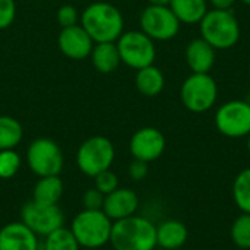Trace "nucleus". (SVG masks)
<instances>
[{
  "label": "nucleus",
  "mask_w": 250,
  "mask_h": 250,
  "mask_svg": "<svg viewBox=\"0 0 250 250\" xmlns=\"http://www.w3.org/2000/svg\"><path fill=\"white\" fill-rule=\"evenodd\" d=\"M231 240L240 249L250 250V214H242L231 226Z\"/></svg>",
  "instance_id": "nucleus-25"
},
{
  "label": "nucleus",
  "mask_w": 250,
  "mask_h": 250,
  "mask_svg": "<svg viewBox=\"0 0 250 250\" xmlns=\"http://www.w3.org/2000/svg\"><path fill=\"white\" fill-rule=\"evenodd\" d=\"M209 3L214 6V9L230 10V9H231V6L236 3V0H209Z\"/></svg>",
  "instance_id": "nucleus-32"
},
{
  "label": "nucleus",
  "mask_w": 250,
  "mask_h": 250,
  "mask_svg": "<svg viewBox=\"0 0 250 250\" xmlns=\"http://www.w3.org/2000/svg\"><path fill=\"white\" fill-rule=\"evenodd\" d=\"M21 221L38 237H45L64 226V214L59 205H42L31 199L21 209Z\"/></svg>",
  "instance_id": "nucleus-10"
},
{
  "label": "nucleus",
  "mask_w": 250,
  "mask_h": 250,
  "mask_svg": "<svg viewBox=\"0 0 250 250\" xmlns=\"http://www.w3.org/2000/svg\"><path fill=\"white\" fill-rule=\"evenodd\" d=\"M240 1H243L245 4H249L250 6V0H240Z\"/></svg>",
  "instance_id": "nucleus-36"
},
{
  "label": "nucleus",
  "mask_w": 250,
  "mask_h": 250,
  "mask_svg": "<svg viewBox=\"0 0 250 250\" xmlns=\"http://www.w3.org/2000/svg\"><path fill=\"white\" fill-rule=\"evenodd\" d=\"M57 22L62 28L78 25L79 22V12L72 4H63L57 10Z\"/></svg>",
  "instance_id": "nucleus-28"
},
{
  "label": "nucleus",
  "mask_w": 250,
  "mask_h": 250,
  "mask_svg": "<svg viewBox=\"0 0 250 250\" xmlns=\"http://www.w3.org/2000/svg\"><path fill=\"white\" fill-rule=\"evenodd\" d=\"M94 188L105 196L119 188V177L114 171L105 170L94 177Z\"/></svg>",
  "instance_id": "nucleus-27"
},
{
  "label": "nucleus",
  "mask_w": 250,
  "mask_h": 250,
  "mask_svg": "<svg viewBox=\"0 0 250 250\" xmlns=\"http://www.w3.org/2000/svg\"><path fill=\"white\" fill-rule=\"evenodd\" d=\"M114 158V145L103 135H95L85 139L76 151V166L79 171L92 179L97 174L110 170Z\"/></svg>",
  "instance_id": "nucleus-5"
},
{
  "label": "nucleus",
  "mask_w": 250,
  "mask_h": 250,
  "mask_svg": "<svg viewBox=\"0 0 250 250\" xmlns=\"http://www.w3.org/2000/svg\"><path fill=\"white\" fill-rule=\"evenodd\" d=\"M64 192V185L60 176L38 177L32 189V201L42 205H59Z\"/></svg>",
  "instance_id": "nucleus-18"
},
{
  "label": "nucleus",
  "mask_w": 250,
  "mask_h": 250,
  "mask_svg": "<svg viewBox=\"0 0 250 250\" xmlns=\"http://www.w3.org/2000/svg\"><path fill=\"white\" fill-rule=\"evenodd\" d=\"M23 139V127L10 116H0V151L15 149Z\"/></svg>",
  "instance_id": "nucleus-22"
},
{
  "label": "nucleus",
  "mask_w": 250,
  "mask_h": 250,
  "mask_svg": "<svg viewBox=\"0 0 250 250\" xmlns=\"http://www.w3.org/2000/svg\"><path fill=\"white\" fill-rule=\"evenodd\" d=\"M245 101H246V103H248V104H249V105H250V92H249V95H248V98H246Z\"/></svg>",
  "instance_id": "nucleus-35"
},
{
  "label": "nucleus",
  "mask_w": 250,
  "mask_h": 250,
  "mask_svg": "<svg viewBox=\"0 0 250 250\" xmlns=\"http://www.w3.org/2000/svg\"><path fill=\"white\" fill-rule=\"evenodd\" d=\"M170 9L180 23H199L208 12L207 0H171Z\"/></svg>",
  "instance_id": "nucleus-21"
},
{
  "label": "nucleus",
  "mask_w": 250,
  "mask_h": 250,
  "mask_svg": "<svg viewBox=\"0 0 250 250\" xmlns=\"http://www.w3.org/2000/svg\"><path fill=\"white\" fill-rule=\"evenodd\" d=\"M217 129L227 138H245L250 133V105L246 101L224 103L215 114Z\"/></svg>",
  "instance_id": "nucleus-11"
},
{
  "label": "nucleus",
  "mask_w": 250,
  "mask_h": 250,
  "mask_svg": "<svg viewBox=\"0 0 250 250\" xmlns=\"http://www.w3.org/2000/svg\"><path fill=\"white\" fill-rule=\"evenodd\" d=\"M38 236L22 221H13L0 229V250H38Z\"/></svg>",
  "instance_id": "nucleus-15"
},
{
  "label": "nucleus",
  "mask_w": 250,
  "mask_h": 250,
  "mask_svg": "<svg viewBox=\"0 0 250 250\" xmlns=\"http://www.w3.org/2000/svg\"><path fill=\"white\" fill-rule=\"evenodd\" d=\"M22 164L21 155L15 149H1L0 151V179L7 180L18 174Z\"/></svg>",
  "instance_id": "nucleus-26"
},
{
  "label": "nucleus",
  "mask_w": 250,
  "mask_h": 250,
  "mask_svg": "<svg viewBox=\"0 0 250 250\" xmlns=\"http://www.w3.org/2000/svg\"><path fill=\"white\" fill-rule=\"evenodd\" d=\"M215 48L204 38L192 40L186 47V63L192 73H209L215 64Z\"/></svg>",
  "instance_id": "nucleus-16"
},
{
  "label": "nucleus",
  "mask_w": 250,
  "mask_h": 250,
  "mask_svg": "<svg viewBox=\"0 0 250 250\" xmlns=\"http://www.w3.org/2000/svg\"><path fill=\"white\" fill-rule=\"evenodd\" d=\"M135 85L142 95L157 97L164 89L166 79H164L163 72L157 66L151 64V66L142 67L136 72Z\"/></svg>",
  "instance_id": "nucleus-20"
},
{
  "label": "nucleus",
  "mask_w": 250,
  "mask_h": 250,
  "mask_svg": "<svg viewBox=\"0 0 250 250\" xmlns=\"http://www.w3.org/2000/svg\"><path fill=\"white\" fill-rule=\"evenodd\" d=\"M110 245L114 250L157 249V226L148 218L138 215L114 221Z\"/></svg>",
  "instance_id": "nucleus-2"
},
{
  "label": "nucleus",
  "mask_w": 250,
  "mask_h": 250,
  "mask_svg": "<svg viewBox=\"0 0 250 250\" xmlns=\"http://www.w3.org/2000/svg\"><path fill=\"white\" fill-rule=\"evenodd\" d=\"M26 164L38 177L60 176L64 166V157L56 141L38 138L32 141L26 149Z\"/></svg>",
  "instance_id": "nucleus-7"
},
{
  "label": "nucleus",
  "mask_w": 250,
  "mask_h": 250,
  "mask_svg": "<svg viewBox=\"0 0 250 250\" xmlns=\"http://www.w3.org/2000/svg\"><path fill=\"white\" fill-rule=\"evenodd\" d=\"M248 151H249L250 154V133L248 135Z\"/></svg>",
  "instance_id": "nucleus-34"
},
{
  "label": "nucleus",
  "mask_w": 250,
  "mask_h": 250,
  "mask_svg": "<svg viewBox=\"0 0 250 250\" xmlns=\"http://www.w3.org/2000/svg\"><path fill=\"white\" fill-rule=\"evenodd\" d=\"M139 207V198L135 190L127 188H117L114 192L104 196L101 211L114 223L135 215Z\"/></svg>",
  "instance_id": "nucleus-14"
},
{
  "label": "nucleus",
  "mask_w": 250,
  "mask_h": 250,
  "mask_svg": "<svg viewBox=\"0 0 250 250\" xmlns=\"http://www.w3.org/2000/svg\"><path fill=\"white\" fill-rule=\"evenodd\" d=\"M81 25L94 42H116L123 34L125 19L114 4L94 1L82 12Z\"/></svg>",
  "instance_id": "nucleus-1"
},
{
  "label": "nucleus",
  "mask_w": 250,
  "mask_h": 250,
  "mask_svg": "<svg viewBox=\"0 0 250 250\" xmlns=\"http://www.w3.org/2000/svg\"><path fill=\"white\" fill-rule=\"evenodd\" d=\"M148 3L154 6H170L171 0H148Z\"/></svg>",
  "instance_id": "nucleus-33"
},
{
  "label": "nucleus",
  "mask_w": 250,
  "mask_h": 250,
  "mask_svg": "<svg viewBox=\"0 0 250 250\" xmlns=\"http://www.w3.org/2000/svg\"><path fill=\"white\" fill-rule=\"evenodd\" d=\"M122 63L132 69H142L154 64L157 50L154 40L142 31L123 32L116 41Z\"/></svg>",
  "instance_id": "nucleus-8"
},
{
  "label": "nucleus",
  "mask_w": 250,
  "mask_h": 250,
  "mask_svg": "<svg viewBox=\"0 0 250 250\" xmlns=\"http://www.w3.org/2000/svg\"><path fill=\"white\" fill-rule=\"evenodd\" d=\"M141 31L154 41L173 40L180 29V21L170 6H146L141 13Z\"/></svg>",
  "instance_id": "nucleus-9"
},
{
  "label": "nucleus",
  "mask_w": 250,
  "mask_h": 250,
  "mask_svg": "<svg viewBox=\"0 0 250 250\" xmlns=\"http://www.w3.org/2000/svg\"><path fill=\"white\" fill-rule=\"evenodd\" d=\"M180 98L189 111L205 113L217 103V82L209 73H192L182 85Z\"/></svg>",
  "instance_id": "nucleus-6"
},
{
  "label": "nucleus",
  "mask_w": 250,
  "mask_h": 250,
  "mask_svg": "<svg viewBox=\"0 0 250 250\" xmlns=\"http://www.w3.org/2000/svg\"><path fill=\"white\" fill-rule=\"evenodd\" d=\"M166 149V138L157 127H141L136 130L129 142V151L135 160L152 163L158 160Z\"/></svg>",
  "instance_id": "nucleus-12"
},
{
  "label": "nucleus",
  "mask_w": 250,
  "mask_h": 250,
  "mask_svg": "<svg viewBox=\"0 0 250 250\" xmlns=\"http://www.w3.org/2000/svg\"><path fill=\"white\" fill-rule=\"evenodd\" d=\"M16 16L15 0H0V29L9 28Z\"/></svg>",
  "instance_id": "nucleus-29"
},
{
  "label": "nucleus",
  "mask_w": 250,
  "mask_h": 250,
  "mask_svg": "<svg viewBox=\"0 0 250 250\" xmlns=\"http://www.w3.org/2000/svg\"><path fill=\"white\" fill-rule=\"evenodd\" d=\"M233 199L240 211L250 214V168L242 170L233 183Z\"/></svg>",
  "instance_id": "nucleus-24"
},
{
  "label": "nucleus",
  "mask_w": 250,
  "mask_h": 250,
  "mask_svg": "<svg viewBox=\"0 0 250 250\" xmlns=\"http://www.w3.org/2000/svg\"><path fill=\"white\" fill-rule=\"evenodd\" d=\"M104 204V195L97 190L95 188H89L85 190L82 196V205L83 209H101Z\"/></svg>",
  "instance_id": "nucleus-30"
},
{
  "label": "nucleus",
  "mask_w": 250,
  "mask_h": 250,
  "mask_svg": "<svg viewBox=\"0 0 250 250\" xmlns=\"http://www.w3.org/2000/svg\"><path fill=\"white\" fill-rule=\"evenodd\" d=\"M201 38L215 50H229L240 40V23L231 10L212 9L199 22Z\"/></svg>",
  "instance_id": "nucleus-4"
},
{
  "label": "nucleus",
  "mask_w": 250,
  "mask_h": 250,
  "mask_svg": "<svg viewBox=\"0 0 250 250\" xmlns=\"http://www.w3.org/2000/svg\"><path fill=\"white\" fill-rule=\"evenodd\" d=\"M189 233L183 223L167 220L157 227V246L166 250H176L188 242Z\"/></svg>",
  "instance_id": "nucleus-17"
},
{
  "label": "nucleus",
  "mask_w": 250,
  "mask_h": 250,
  "mask_svg": "<svg viewBox=\"0 0 250 250\" xmlns=\"http://www.w3.org/2000/svg\"><path fill=\"white\" fill-rule=\"evenodd\" d=\"M154 250H166V249H161V248H160V249H154Z\"/></svg>",
  "instance_id": "nucleus-37"
},
{
  "label": "nucleus",
  "mask_w": 250,
  "mask_h": 250,
  "mask_svg": "<svg viewBox=\"0 0 250 250\" xmlns=\"http://www.w3.org/2000/svg\"><path fill=\"white\" fill-rule=\"evenodd\" d=\"M59 50L72 60H83L91 56L94 48V41L88 35V32L82 28V25H73L67 28H62L57 38Z\"/></svg>",
  "instance_id": "nucleus-13"
},
{
  "label": "nucleus",
  "mask_w": 250,
  "mask_h": 250,
  "mask_svg": "<svg viewBox=\"0 0 250 250\" xmlns=\"http://www.w3.org/2000/svg\"><path fill=\"white\" fill-rule=\"evenodd\" d=\"M70 231L83 249H100L110 243L113 221L101 209H82L72 223Z\"/></svg>",
  "instance_id": "nucleus-3"
},
{
  "label": "nucleus",
  "mask_w": 250,
  "mask_h": 250,
  "mask_svg": "<svg viewBox=\"0 0 250 250\" xmlns=\"http://www.w3.org/2000/svg\"><path fill=\"white\" fill-rule=\"evenodd\" d=\"M44 250H79L81 246L72 234L70 229L60 227L44 237Z\"/></svg>",
  "instance_id": "nucleus-23"
},
{
  "label": "nucleus",
  "mask_w": 250,
  "mask_h": 250,
  "mask_svg": "<svg viewBox=\"0 0 250 250\" xmlns=\"http://www.w3.org/2000/svg\"><path fill=\"white\" fill-rule=\"evenodd\" d=\"M129 177L135 182H141L146 177L148 174V163L145 161H141V160H135L129 164Z\"/></svg>",
  "instance_id": "nucleus-31"
},
{
  "label": "nucleus",
  "mask_w": 250,
  "mask_h": 250,
  "mask_svg": "<svg viewBox=\"0 0 250 250\" xmlns=\"http://www.w3.org/2000/svg\"><path fill=\"white\" fill-rule=\"evenodd\" d=\"M91 62L100 73H113L122 63L116 42H95L91 51Z\"/></svg>",
  "instance_id": "nucleus-19"
}]
</instances>
